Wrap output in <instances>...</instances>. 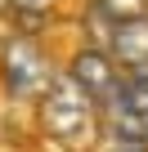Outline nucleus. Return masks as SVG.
<instances>
[{
  "mask_svg": "<svg viewBox=\"0 0 148 152\" xmlns=\"http://www.w3.org/2000/svg\"><path fill=\"white\" fill-rule=\"evenodd\" d=\"M36 107V134L54 152H94L103 139L99 103L72 81V72H54L45 94L32 103Z\"/></svg>",
  "mask_w": 148,
  "mask_h": 152,
  "instance_id": "1",
  "label": "nucleus"
},
{
  "mask_svg": "<svg viewBox=\"0 0 148 152\" xmlns=\"http://www.w3.org/2000/svg\"><path fill=\"white\" fill-rule=\"evenodd\" d=\"M54 63H49V49L40 45L36 31H23L14 27L0 45V85H5L9 103H36L45 94V85L54 81Z\"/></svg>",
  "mask_w": 148,
  "mask_h": 152,
  "instance_id": "2",
  "label": "nucleus"
},
{
  "mask_svg": "<svg viewBox=\"0 0 148 152\" xmlns=\"http://www.w3.org/2000/svg\"><path fill=\"white\" fill-rule=\"evenodd\" d=\"M103 143L148 148V76H121L117 94L99 107Z\"/></svg>",
  "mask_w": 148,
  "mask_h": 152,
  "instance_id": "3",
  "label": "nucleus"
},
{
  "mask_svg": "<svg viewBox=\"0 0 148 152\" xmlns=\"http://www.w3.org/2000/svg\"><path fill=\"white\" fill-rule=\"evenodd\" d=\"M103 49L112 54L121 76H148V9L130 14V18H117Z\"/></svg>",
  "mask_w": 148,
  "mask_h": 152,
  "instance_id": "4",
  "label": "nucleus"
},
{
  "mask_svg": "<svg viewBox=\"0 0 148 152\" xmlns=\"http://www.w3.org/2000/svg\"><path fill=\"white\" fill-rule=\"evenodd\" d=\"M67 72H72V81H77L99 107L117 94V85H121V67L112 63V54L103 49V45H85V49H77L72 54V63H67Z\"/></svg>",
  "mask_w": 148,
  "mask_h": 152,
  "instance_id": "5",
  "label": "nucleus"
},
{
  "mask_svg": "<svg viewBox=\"0 0 148 152\" xmlns=\"http://www.w3.org/2000/svg\"><path fill=\"white\" fill-rule=\"evenodd\" d=\"M58 9V0H5V14L23 27V31H40V23Z\"/></svg>",
  "mask_w": 148,
  "mask_h": 152,
  "instance_id": "6",
  "label": "nucleus"
},
{
  "mask_svg": "<svg viewBox=\"0 0 148 152\" xmlns=\"http://www.w3.org/2000/svg\"><path fill=\"white\" fill-rule=\"evenodd\" d=\"M90 9H94L99 18L117 23V18H130V14H144V9H148V0H90Z\"/></svg>",
  "mask_w": 148,
  "mask_h": 152,
  "instance_id": "7",
  "label": "nucleus"
}]
</instances>
